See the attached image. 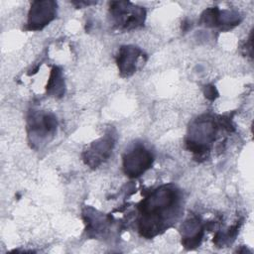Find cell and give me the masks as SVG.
I'll return each mask as SVG.
<instances>
[{"mask_svg": "<svg viewBox=\"0 0 254 254\" xmlns=\"http://www.w3.org/2000/svg\"><path fill=\"white\" fill-rule=\"evenodd\" d=\"M179 205L180 192L174 186H162L153 190L139 205L141 235L151 238L168 227L175 218Z\"/></svg>", "mask_w": 254, "mask_h": 254, "instance_id": "6da1fadb", "label": "cell"}, {"mask_svg": "<svg viewBox=\"0 0 254 254\" xmlns=\"http://www.w3.org/2000/svg\"><path fill=\"white\" fill-rule=\"evenodd\" d=\"M110 13L116 24L125 30H132L141 27L146 16L144 8L136 6L131 2L124 1L111 2Z\"/></svg>", "mask_w": 254, "mask_h": 254, "instance_id": "7a4b0ae2", "label": "cell"}, {"mask_svg": "<svg viewBox=\"0 0 254 254\" xmlns=\"http://www.w3.org/2000/svg\"><path fill=\"white\" fill-rule=\"evenodd\" d=\"M153 161L152 153L144 146L137 145L123 158L124 173L130 178H137L152 166Z\"/></svg>", "mask_w": 254, "mask_h": 254, "instance_id": "3957f363", "label": "cell"}, {"mask_svg": "<svg viewBox=\"0 0 254 254\" xmlns=\"http://www.w3.org/2000/svg\"><path fill=\"white\" fill-rule=\"evenodd\" d=\"M57 14V3L55 1H35L31 4L28 15L27 29L39 31L53 21Z\"/></svg>", "mask_w": 254, "mask_h": 254, "instance_id": "277c9868", "label": "cell"}, {"mask_svg": "<svg viewBox=\"0 0 254 254\" xmlns=\"http://www.w3.org/2000/svg\"><path fill=\"white\" fill-rule=\"evenodd\" d=\"M114 146L113 135L107 134L93 142L83 154V161L91 168H97L110 156Z\"/></svg>", "mask_w": 254, "mask_h": 254, "instance_id": "5b68a950", "label": "cell"}, {"mask_svg": "<svg viewBox=\"0 0 254 254\" xmlns=\"http://www.w3.org/2000/svg\"><path fill=\"white\" fill-rule=\"evenodd\" d=\"M143 53L134 46H123L119 49L116 62L122 76H130L137 70L138 61Z\"/></svg>", "mask_w": 254, "mask_h": 254, "instance_id": "8992f818", "label": "cell"}, {"mask_svg": "<svg viewBox=\"0 0 254 254\" xmlns=\"http://www.w3.org/2000/svg\"><path fill=\"white\" fill-rule=\"evenodd\" d=\"M203 227L197 218H190L183 225L182 243L187 248H194L201 242Z\"/></svg>", "mask_w": 254, "mask_h": 254, "instance_id": "52a82bcc", "label": "cell"}, {"mask_svg": "<svg viewBox=\"0 0 254 254\" xmlns=\"http://www.w3.org/2000/svg\"><path fill=\"white\" fill-rule=\"evenodd\" d=\"M29 128L32 130L33 134L46 136L55 132L57 128V119L50 113L35 114L29 119Z\"/></svg>", "mask_w": 254, "mask_h": 254, "instance_id": "ba28073f", "label": "cell"}, {"mask_svg": "<svg viewBox=\"0 0 254 254\" xmlns=\"http://www.w3.org/2000/svg\"><path fill=\"white\" fill-rule=\"evenodd\" d=\"M47 92L53 96L61 97L64 93V81L62 70L58 66H54L51 70L50 78L47 83Z\"/></svg>", "mask_w": 254, "mask_h": 254, "instance_id": "9c48e42d", "label": "cell"}, {"mask_svg": "<svg viewBox=\"0 0 254 254\" xmlns=\"http://www.w3.org/2000/svg\"><path fill=\"white\" fill-rule=\"evenodd\" d=\"M204 94H205V96H206L208 99H210V100L215 99V98L217 97V95H218V93H217V91H216V89H215V87H214L213 85H207V86H205V88H204Z\"/></svg>", "mask_w": 254, "mask_h": 254, "instance_id": "30bf717a", "label": "cell"}]
</instances>
